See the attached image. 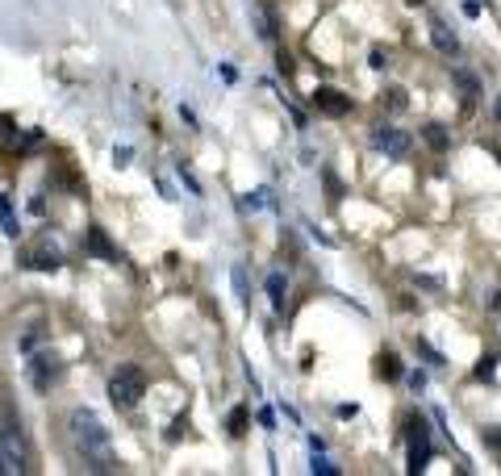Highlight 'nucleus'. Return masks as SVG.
Segmentation results:
<instances>
[{
	"label": "nucleus",
	"instance_id": "412c9836",
	"mask_svg": "<svg viewBox=\"0 0 501 476\" xmlns=\"http://www.w3.org/2000/svg\"><path fill=\"white\" fill-rule=\"evenodd\" d=\"M322 176H326V188H330V201H343L347 192H343V184H339V176H334V171H322Z\"/></svg>",
	"mask_w": 501,
	"mask_h": 476
},
{
	"label": "nucleus",
	"instance_id": "ddd939ff",
	"mask_svg": "<svg viewBox=\"0 0 501 476\" xmlns=\"http://www.w3.org/2000/svg\"><path fill=\"white\" fill-rule=\"evenodd\" d=\"M268 297H272V309L280 314V309H284V297H288V280H284L280 272L268 276Z\"/></svg>",
	"mask_w": 501,
	"mask_h": 476
},
{
	"label": "nucleus",
	"instance_id": "6e6552de",
	"mask_svg": "<svg viewBox=\"0 0 501 476\" xmlns=\"http://www.w3.org/2000/svg\"><path fill=\"white\" fill-rule=\"evenodd\" d=\"M84 247H88V255H96V259H105V263H117V259H121V255H117V247L109 243V234H105L100 226H88Z\"/></svg>",
	"mask_w": 501,
	"mask_h": 476
},
{
	"label": "nucleus",
	"instance_id": "7ed1b4c3",
	"mask_svg": "<svg viewBox=\"0 0 501 476\" xmlns=\"http://www.w3.org/2000/svg\"><path fill=\"white\" fill-rule=\"evenodd\" d=\"M142 397H146V376H142V368L121 364V368L109 376V401H113L117 410H134Z\"/></svg>",
	"mask_w": 501,
	"mask_h": 476
},
{
	"label": "nucleus",
	"instance_id": "f257e3e1",
	"mask_svg": "<svg viewBox=\"0 0 501 476\" xmlns=\"http://www.w3.org/2000/svg\"><path fill=\"white\" fill-rule=\"evenodd\" d=\"M67 431H71L75 447L84 452L88 473H117V468H121V464H117V456H113V447H109V431L100 427V418H96L88 406H75V410H71Z\"/></svg>",
	"mask_w": 501,
	"mask_h": 476
},
{
	"label": "nucleus",
	"instance_id": "4be33fe9",
	"mask_svg": "<svg viewBox=\"0 0 501 476\" xmlns=\"http://www.w3.org/2000/svg\"><path fill=\"white\" fill-rule=\"evenodd\" d=\"M309 468H314V476H318V473H322V476H334V473H339V468H334L330 460H322L318 452H314V464H309Z\"/></svg>",
	"mask_w": 501,
	"mask_h": 476
},
{
	"label": "nucleus",
	"instance_id": "9b49d317",
	"mask_svg": "<svg viewBox=\"0 0 501 476\" xmlns=\"http://www.w3.org/2000/svg\"><path fill=\"white\" fill-rule=\"evenodd\" d=\"M422 138H426V146H431V151H439V155H443V151L452 146V134H447V130H443L439 121H431V125H422Z\"/></svg>",
	"mask_w": 501,
	"mask_h": 476
},
{
	"label": "nucleus",
	"instance_id": "7c9ffc66",
	"mask_svg": "<svg viewBox=\"0 0 501 476\" xmlns=\"http://www.w3.org/2000/svg\"><path fill=\"white\" fill-rule=\"evenodd\" d=\"M498 121H501V100H498Z\"/></svg>",
	"mask_w": 501,
	"mask_h": 476
},
{
	"label": "nucleus",
	"instance_id": "f3484780",
	"mask_svg": "<svg viewBox=\"0 0 501 476\" xmlns=\"http://www.w3.org/2000/svg\"><path fill=\"white\" fill-rule=\"evenodd\" d=\"M226 431H230L234 439H242V435H247V406H234V410H230V418H226Z\"/></svg>",
	"mask_w": 501,
	"mask_h": 476
},
{
	"label": "nucleus",
	"instance_id": "f8f14e48",
	"mask_svg": "<svg viewBox=\"0 0 501 476\" xmlns=\"http://www.w3.org/2000/svg\"><path fill=\"white\" fill-rule=\"evenodd\" d=\"M0 230H4L8 238H17V234H21L17 213H13V197H8V192H0Z\"/></svg>",
	"mask_w": 501,
	"mask_h": 476
},
{
	"label": "nucleus",
	"instance_id": "b1692460",
	"mask_svg": "<svg viewBox=\"0 0 501 476\" xmlns=\"http://www.w3.org/2000/svg\"><path fill=\"white\" fill-rule=\"evenodd\" d=\"M42 339H46V330H29V335H25V343H21V351H33Z\"/></svg>",
	"mask_w": 501,
	"mask_h": 476
},
{
	"label": "nucleus",
	"instance_id": "6ab92c4d",
	"mask_svg": "<svg viewBox=\"0 0 501 476\" xmlns=\"http://www.w3.org/2000/svg\"><path fill=\"white\" fill-rule=\"evenodd\" d=\"M414 347H418V355H422V360H426V364H435V368H439V364H443V355H439V351H435V347H431V343H422V339H414Z\"/></svg>",
	"mask_w": 501,
	"mask_h": 476
},
{
	"label": "nucleus",
	"instance_id": "423d86ee",
	"mask_svg": "<svg viewBox=\"0 0 501 476\" xmlns=\"http://www.w3.org/2000/svg\"><path fill=\"white\" fill-rule=\"evenodd\" d=\"M372 146H376V151H385L389 159H406L414 142H410V134H406V130H397V125H376V130H372Z\"/></svg>",
	"mask_w": 501,
	"mask_h": 476
},
{
	"label": "nucleus",
	"instance_id": "5701e85b",
	"mask_svg": "<svg viewBox=\"0 0 501 476\" xmlns=\"http://www.w3.org/2000/svg\"><path fill=\"white\" fill-rule=\"evenodd\" d=\"M481 439H485L493 452H501V427H485V431H481Z\"/></svg>",
	"mask_w": 501,
	"mask_h": 476
},
{
	"label": "nucleus",
	"instance_id": "a878e982",
	"mask_svg": "<svg viewBox=\"0 0 501 476\" xmlns=\"http://www.w3.org/2000/svg\"><path fill=\"white\" fill-rule=\"evenodd\" d=\"M410 389L422 393V389H426V372H410Z\"/></svg>",
	"mask_w": 501,
	"mask_h": 476
},
{
	"label": "nucleus",
	"instance_id": "cd10ccee",
	"mask_svg": "<svg viewBox=\"0 0 501 476\" xmlns=\"http://www.w3.org/2000/svg\"><path fill=\"white\" fill-rule=\"evenodd\" d=\"M0 130H4V138H17L21 130H13V117H0Z\"/></svg>",
	"mask_w": 501,
	"mask_h": 476
},
{
	"label": "nucleus",
	"instance_id": "2f4dec72",
	"mask_svg": "<svg viewBox=\"0 0 501 476\" xmlns=\"http://www.w3.org/2000/svg\"><path fill=\"white\" fill-rule=\"evenodd\" d=\"M406 4H422V0H406Z\"/></svg>",
	"mask_w": 501,
	"mask_h": 476
},
{
	"label": "nucleus",
	"instance_id": "dca6fc26",
	"mask_svg": "<svg viewBox=\"0 0 501 476\" xmlns=\"http://www.w3.org/2000/svg\"><path fill=\"white\" fill-rule=\"evenodd\" d=\"M472 376H477V381H493V376H498V351L481 355V360H477V368H472Z\"/></svg>",
	"mask_w": 501,
	"mask_h": 476
},
{
	"label": "nucleus",
	"instance_id": "aec40b11",
	"mask_svg": "<svg viewBox=\"0 0 501 476\" xmlns=\"http://www.w3.org/2000/svg\"><path fill=\"white\" fill-rule=\"evenodd\" d=\"M456 79H460V88H464L468 96H477V92H481V84H477V79H472L468 71H460V67H456Z\"/></svg>",
	"mask_w": 501,
	"mask_h": 476
},
{
	"label": "nucleus",
	"instance_id": "20e7f679",
	"mask_svg": "<svg viewBox=\"0 0 501 476\" xmlns=\"http://www.w3.org/2000/svg\"><path fill=\"white\" fill-rule=\"evenodd\" d=\"M406 443H410V473H426V460H431V427L426 418H410L406 422Z\"/></svg>",
	"mask_w": 501,
	"mask_h": 476
},
{
	"label": "nucleus",
	"instance_id": "9d476101",
	"mask_svg": "<svg viewBox=\"0 0 501 476\" xmlns=\"http://www.w3.org/2000/svg\"><path fill=\"white\" fill-rule=\"evenodd\" d=\"M25 268H33V272H59V268H63V255H59V251H29V255H25Z\"/></svg>",
	"mask_w": 501,
	"mask_h": 476
},
{
	"label": "nucleus",
	"instance_id": "c85d7f7f",
	"mask_svg": "<svg viewBox=\"0 0 501 476\" xmlns=\"http://www.w3.org/2000/svg\"><path fill=\"white\" fill-rule=\"evenodd\" d=\"M21 146H25V151H33V146H42V134H38V130H33V134H25V142H21Z\"/></svg>",
	"mask_w": 501,
	"mask_h": 476
},
{
	"label": "nucleus",
	"instance_id": "bb28decb",
	"mask_svg": "<svg viewBox=\"0 0 501 476\" xmlns=\"http://www.w3.org/2000/svg\"><path fill=\"white\" fill-rule=\"evenodd\" d=\"M460 8H464V17H481V0H464Z\"/></svg>",
	"mask_w": 501,
	"mask_h": 476
},
{
	"label": "nucleus",
	"instance_id": "0eeeda50",
	"mask_svg": "<svg viewBox=\"0 0 501 476\" xmlns=\"http://www.w3.org/2000/svg\"><path fill=\"white\" fill-rule=\"evenodd\" d=\"M309 100H314V109L326 113V117H347V113H351V96H343L339 88H326V84H322Z\"/></svg>",
	"mask_w": 501,
	"mask_h": 476
},
{
	"label": "nucleus",
	"instance_id": "39448f33",
	"mask_svg": "<svg viewBox=\"0 0 501 476\" xmlns=\"http://www.w3.org/2000/svg\"><path fill=\"white\" fill-rule=\"evenodd\" d=\"M59 381H63V360H59V355L42 351V355L29 360V385H33L38 393H50Z\"/></svg>",
	"mask_w": 501,
	"mask_h": 476
},
{
	"label": "nucleus",
	"instance_id": "f03ea898",
	"mask_svg": "<svg viewBox=\"0 0 501 476\" xmlns=\"http://www.w3.org/2000/svg\"><path fill=\"white\" fill-rule=\"evenodd\" d=\"M21 473H29L25 435H21V422L4 418V427H0V476H21Z\"/></svg>",
	"mask_w": 501,
	"mask_h": 476
},
{
	"label": "nucleus",
	"instance_id": "a211bd4d",
	"mask_svg": "<svg viewBox=\"0 0 501 476\" xmlns=\"http://www.w3.org/2000/svg\"><path fill=\"white\" fill-rule=\"evenodd\" d=\"M385 105H389L393 113H401V109H406V92H401V88H385Z\"/></svg>",
	"mask_w": 501,
	"mask_h": 476
},
{
	"label": "nucleus",
	"instance_id": "2eb2a0df",
	"mask_svg": "<svg viewBox=\"0 0 501 476\" xmlns=\"http://www.w3.org/2000/svg\"><path fill=\"white\" fill-rule=\"evenodd\" d=\"M230 280H234L238 301H242V305H251V284H247V268H242V263H234V268H230Z\"/></svg>",
	"mask_w": 501,
	"mask_h": 476
},
{
	"label": "nucleus",
	"instance_id": "c756f323",
	"mask_svg": "<svg viewBox=\"0 0 501 476\" xmlns=\"http://www.w3.org/2000/svg\"><path fill=\"white\" fill-rule=\"evenodd\" d=\"M259 427H263V431H272V427H276V418H272V410H259Z\"/></svg>",
	"mask_w": 501,
	"mask_h": 476
},
{
	"label": "nucleus",
	"instance_id": "4468645a",
	"mask_svg": "<svg viewBox=\"0 0 501 476\" xmlns=\"http://www.w3.org/2000/svg\"><path fill=\"white\" fill-rule=\"evenodd\" d=\"M376 372H380L385 381H397V376H401V360H397V351H380V360H376Z\"/></svg>",
	"mask_w": 501,
	"mask_h": 476
},
{
	"label": "nucleus",
	"instance_id": "393cba45",
	"mask_svg": "<svg viewBox=\"0 0 501 476\" xmlns=\"http://www.w3.org/2000/svg\"><path fill=\"white\" fill-rule=\"evenodd\" d=\"M372 67H376V71H385V67H389V50H380V46H376V50H372Z\"/></svg>",
	"mask_w": 501,
	"mask_h": 476
},
{
	"label": "nucleus",
	"instance_id": "1a4fd4ad",
	"mask_svg": "<svg viewBox=\"0 0 501 476\" xmlns=\"http://www.w3.org/2000/svg\"><path fill=\"white\" fill-rule=\"evenodd\" d=\"M431 42H435V50L447 54V59L460 54V38H456V33L447 29V21H439V17H431Z\"/></svg>",
	"mask_w": 501,
	"mask_h": 476
}]
</instances>
